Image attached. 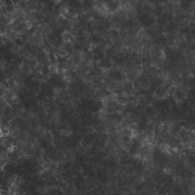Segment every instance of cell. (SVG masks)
Returning <instances> with one entry per match:
<instances>
[{
  "mask_svg": "<svg viewBox=\"0 0 195 195\" xmlns=\"http://www.w3.org/2000/svg\"><path fill=\"white\" fill-rule=\"evenodd\" d=\"M140 22H141L142 25H143L144 27H146V28L153 25L156 23V20H155V19L153 18V16H152L151 15H149V13H144L143 15L141 16Z\"/></svg>",
  "mask_w": 195,
  "mask_h": 195,
  "instance_id": "1",
  "label": "cell"
},
{
  "mask_svg": "<svg viewBox=\"0 0 195 195\" xmlns=\"http://www.w3.org/2000/svg\"><path fill=\"white\" fill-rule=\"evenodd\" d=\"M140 146H141V144L139 140H135L132 142V144L130 145V152L131 155H135L136 153L140 151Z\"/></svg>",
  "mask_w": 195,
  "mask_h": 195,
  "instance_id": "2",
  "label": "cell"
},
{
  "mask_svg": "<svg viewBox=\"0 0 195 195\" xmlns=\"http://www.w3.org/2000/svg\"><path fill=\"white\" fill-rule=\"evenodd\" d=\"M192 4L187 0H180L179 2V8L182 11H188L191 9Z\"/></svg>",
  "mask_w": 195,
  "mask_h": 195,
  "instance_id": "3",
  "label": "cell"
},
{
  "mask_svg": "<svg viewBox=\"0 0 195 195\" xmlns=\"http://www.w3.org/2000/svg\"><path fill=\"white\" fill-rule=\"evenodd\" d=\"M176 28V23H175L174 22H168L166 25L164 26V29L166 30L167 32H172V31H175Z\"/></svg>",
  "mask_w": 195,
  "mask_h": 195,
  "instance_id": "4",
  "label": "cell"
},
{
  "mask_svg": "<svg viewBox=\"0 0 195 195\" xmlns=\"http://www.w3.org/2000/svg\"><path fill=\"white\" fill-rule=\"evenodd\" d=\"M188 162L190 165L195 164V155H191L188 157Z\"/></svg>",
  "mask_w": 195,
  "mask_h": 195,
  "instance_id": "5",
  "label": "cell"
},
{
  "mask_svg": "<svg viewBox=\"0 0 195 195\" xmlns=\"http://www.w3.org/2000/svg\"><path fill=\"white\" fill-rule=\"evenodd\" d=\"M146 1L147 3L150 4V5H153V4L156 3L158 2V0H146Z\"/></svg>",
  "mask_w": 195,
  "mask_h": 195,
  "instance_id": "6",
  "label": "cell"
},
{
  "mask_svg": "<svg viewBox=\"0 0 195 195\" xmlns=\"http://www.w3.org/2000/svg\"><path fill=\"white\" fill-rule=\"evenodd\" d=\"M187 1H188V2H191V4H193L194 2V0H187Z\"/></svg>",
  "mask_w": 195,
  "mask_h": 195,
  "instance_id": "7",
  "label": "cell"
}]
</instances>
